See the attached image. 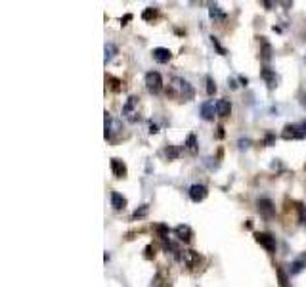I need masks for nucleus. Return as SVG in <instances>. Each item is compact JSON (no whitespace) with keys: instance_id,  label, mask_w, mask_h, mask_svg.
<instances>
[{"instance_id":"f257e3e1","label":"nucleus","mask_w":306,"mask_h":287,"mask_svg":"<svg viewBox=\"0 0 306 287\" xmlns=\"http://www.w3.org/2000/svg\"><path fill=\"white\" fill-rule=\"evenodd\" d=\"M166 94L178 100V102H188V100H192L195 92H193V87L188 80H184L180 77H172L166 85Z\"/></svg>"},{"instance_id":"f03ea898","label":"nucleus","mask_w":306,"mask_h":287,"mask_svg":"<svg viewBox=\"0 0 306 287\" xmlns=\"http://www.w3.org/2000/svg\"><path fill=\"white\" fill-rule=\"evenodd\" d=\"M178 261L182 262L184 268H188L190 272H197V270H201L203 257L197 251H193V249H180Z\"/></svg>"},{"instance_id":"7ed1b4c3","label":"nucleus","mask_w":306,"mask_h":287,"mask_svg":"<svg viewBox=\"0 0 306 287\" xmlns=\"http://www.w3.org/2000/svg\"><path fill=\"white\" fill-rule=\"evenodd\" d=\"M122 115L130 122H138L142 119V102L138 96H130L126 104L122 105Z\"/></svg>"},{"instance_id":"20e7f679","label":"nucleus","mask_w":306,"mask_h":287,"mask_svg":"<svg viewBox=\"0 0 306 287\" xmlns=\"http://www.w3.org/2000/svg\"><path fill=\"white\" fill-rule=\"evenodd\" d=\"M146 88L151 94H159L163 90V78H161V75H159L157 71L146 73Z\"/></svg>"},{"instance_id":"39448f33","label":"nucleus","mask_w":306,"mask_h":287,"mask_svg":"<svg viewBox=\"0 0 306 287\" xmlns=\"http://www.w3.org/2000/svg\"><path fill=\"white\" fill-rule=\"evenodd\" d=\"M306 136L302 125H285V129L281 132L283 140H302Z\"/></svg>"},{"instance_id":"423d86ee","label":"nucleus","mask_w":306,"mask_h":287,"mask_svg":"<svg viewBox=\"0 0 306 287\" xmlns=\"http://www.w3.org/2000/svg\"><path fill=\"white\" fill-rule=\"evenodd\" d=\"M117 132H121V122L119 121H115L111 115L105 111V132H104V136L105 140H115V134Z\"/></svg>"},{"instance_id":"0eeeda50","label":"nucleus","mask_w":306,"mask_h":287,"mask_svg":"<svg viewBox=\"0 0 306 287\" xmlns=\"http://www.w3.org/2000/svg\"><path fill=\"white\" fill-rule=\"evenodd\" d=\"M254 237H256V243L263 245L266 251H270V253L276 251V237H274V235L258 232V234H254Z\"/></svg>"},{"instance_id":"6e6552de","label":"nucleus","mask_w":306,"mask_h":287,"mask_svg":"<svg viewBox=\"0 0 306 287\" xmlns=\"http://www.w3.org/2000/svg\"><path fill=\"white\" fill-rule=\"evenodd\" d=\"M207 195H209V190H207V186H203V184H193L192 188H190V199H192L193 203H199V201H203Z\"/></svg>"},{"instance_id":"1a4fd4ad","label":"nucleus","mask_w":306,"mask_h":287,"mask_svg":"<svg viewBox=\"0 0 306 287\" xmlns=\"http://www.w3.org/2000/svg\"><path fill=\"white\" fill-rule=\"evenodd\" d=\"M174 234L178 235V239H180V241H184V243H190V241H192L193 232H192V228H190V226L180 224V226H176Z\"/></svg>"},{"instance_id":"9d476101","label":"nucleus","mask_w":306,"mask_h":287,"mask_svg":"<svg viewBox=\"0 0 306 287\" xmlns=\"http://www.w3.org/2000/svg\"><path fill=\"white\" fill-rule=\"evenodd\" d=\"M151 54H153V60L159 61V63H166V61L172 58L170 50H168V48H161V46H159V48H153Z\"/></svg>"},{"instance_id":"9b49d317","label":"nucleus","mask_w":306,"mask_h":287,"mask_svg":"<svg viewBox=\"0 0 306 287\" xmlns=\"http://www.w3.org/2000/svg\"><path fill=\"white\" fill-rule=\"evenodd\" d=\"M214 111H216V104L214 102H205L201 105V117L205 121H212L214 119Z\"/></svg>"},{"instance_id":"f8f14e48","label":"nucleus","mask_w":306,"mask_h":287,"mask_svg":"<svg viewBox=\"0 0 306 287\" xmlns=\"http://www.w3.org/2000/svg\"><path fill=\"white\" fill-rule=\"evenodd\" d=\"M111 171L117 178H124L126 176V165L122 163L121 159H111Z\"/></svg>"},{"instance_id":"ddd939ff","label":"nucleus","mask_w":306,"mask_h":287,"mask_svg":"<svg viewBox=\"0 0 306 287\" xmlns=\"http://www.w3.org/2000/svg\"><path fill=\"white\" fill-rule=\"evenodd\" d=\"M209 14H210V19L214 21V23H222L224 19H226V14L220 10V6H216V4H212L209 8Z\"/></svg>"},{"instance_id":"4468645a","label":"nucleus","mask_w":306,"mask_h":287,"mask_svg":"<svg viewBox=\"0 0 306 287\" xmlns=\"http://www.w3.org/2000/svg\"><path fill=\"white\" fill-rule=\"evenodd\" d=\"M111 207L115 211H121L126 207V199L122 197L121 193H117V191H111Z\"/></svg>"},{"instance_id":"2eb2a0df","label":"nucleus","mask_w":306,"mask_h":287,"mask_svg":"<svg viewBox=\"0 0 306 287\" xmlns=\"http://www.w3.org/2000/svg\"><path fill=\"white\" fill-rule=\"evenodd\" d=\"M258 211H260V213H263L266 218H270L276 209H274V205H272L270 199H260V201H258Z\"/></svg>"},{"instance_id":"dca6fc26","label":"nucleus","mask_w":306,"mask_h":287,"mask_svg":"<svg viewBox=\"0 0 306 287\" xmlns=\"http://www.w3.org/2000/svg\"><path fill=\"white\" fill-rule=\"evenodd\" d=\"M260 75H263V78L266 80V85H268L270 88H274L276 85H278V77H276V73H274L270 67H264Z\"/></svg>"},{"instance_id":"f3484780","label":"nucleus","mask_w":306,"mask_h":287,"mask_svg":"<svg viewBox=\"0 0 306 287\" xmlns=\"http://www.w3.org/2000/svg\"><path fill=\"white\" fill-rule=\"evenodd\" d=\"M230 111H232V105H230L228 100H218L216 102V115L218 117H228Z\"/></svg>"},{"instance_id":"a211bd4d","label":"nucleus","mask_w":306,"mask_h":287,"mask_svg":"<svg viewBox=\"0 0 306 287\" xmlns=\"http://www.w3.org/2000/svg\"><path fill=\"white\" fill-rule=\"evenodd\" d=\"M304 266H306V255H302L300 259H297V261L291 264V274H293V276H295V274H300Z\"/></svg>"},{"instance_id":"6ab92c4d","label":"nucleus","mask_w":306,"mask_h":287,"mask_svg":"<svg viewBox=\"0 0 306 287\" xmlns=\"http://www.w3.org/2000/svg\"><path fill=\"white\" fill-rule=\"evenodd\" d=\"M186 149H188L192 155L197 153V138H195V134H190V136L186 138Z\"/></svg>"},{"instance_id":"aec40b11","label":"nucleus","mask_w":306,"mask_h":287,"mask_svg":"<svg viewBox=\"0 0 306 287\" xmlns=\"http://www.w3.org/2000/svg\"><path fill=\"white\" fill-rule=\"evenodd\" d=\"M276 274H278V281H280V287H289L287 274L283 272V268H281V266H276Z\"/></svg>"},{"instance_id":"412c9836","label":"nucleus","mask_w":306,"mask_h":287,"mask_svg":"<svg viewBox=\"0 0 306 287\" xmlns=\"http://www.w3.org/2000/svg\"><path fill=\"white\" fill-rule=\"evenodd\" d=\"M115 54H117V46H115V44H111V43H107L105 44V63H107V61L111 60V58H113Z\"/></svg>"},{"instance_id":"4be33fe9","label":"nucleus","mask_w":306,"mask_h":287,"mask_svg":"<svg viewBox=\"0 0 306 287\" xmlns=\"http://www.w3.org/2000/svg\"><path fill=\"white\" fill-rule=\"evenodd\" d=\"M149 213V207L148 205H142L140 209H136L134 213H132V220H138V218H144L146 215Z\"/></svg>"},{"instance_id":"5701e85b","label":"nucleus","mask_w":306,"mask_h":287,"mask_svg":"<svg viewBox=\"0 0 306 287\" xmlns=\"http://www.w3.org/2000/svg\"><path fill=\"white\" fill-rule=\"evenodd\" d=\"M157 18V10L155 8H146L144 10V14H142V19L144 21H151V19Z\"/></svg>"},{"instance_id":"b1692460","label":"nucleus","mask_w":306,"mask_h":287,"mask_svg":"<svg viewBox=\"0 0 306 287\" xmlns=\"http://www.w3.org/2000/svg\"><path fill=\"white\" fill-rule=\"evenodd\" d=\"M260 44H263V52H260V54H263V60L268 61V60H270V56H272V46H270L268 43H266L264 38L260 40Z\"/></svg>"},{"instance_id":"393cba45","label":"nucleus","mask_w":306,"mask_h":287,"mask_svg":"<svg viewBox=\"0 0 306 287\" xmlns=\"http://www.w3.org/2000/svg\"><path fill=\"white\" fill-rule=\"evenodd\" d=\"M178 153H180V151H178L174 146H166V148H165V157H166V159H176V157H178Z\"/></svg>"},{"instance_id":"a878e982","label":"nucleus","mask_w":306,"mask_h":287,"mask_svg":"<svg viewBox=\"0 0 306 287\" xmlns=\"http://www.w3.org/2000/svg\"><path fill=\"white\" fill-rule=\"evenodd\" d=\"M107 83H111V90H115V92H119L121 90V80L119 78H113V77H107Z\"/></svg>"},{"instance_id":"bb28decb","label":"nucleus","mask_w":306,"mask_h":287,"mask_svg":"<svg viewBox=\"0 0 306 287\" xmlns=\"http://www.w3.org/2000/svg\"><path fill=\"white\" fill-rule=\"evenodd\" d=\"M207 92H209V96H212L216 92V83H214L210 77H207Z\"/></svg>"},{"instance_id":"cd10ccee","label":"nucleus","mask_w":306,"mask_h":287,"mask_svg":"<svg viewBox=\"0 0 306 287\" xmlns=\"http://www.w3.org/2000/svg\"><path fill=\"white\" fill-rule=\"evenodd\" d=\"M210 38H212V44H214V46L218 48V52H220V54H226V50H224V48L220 46V43H218V40H216V38H214V36H210Z\"/></svg>"},{"instance_id":"c85d7f7f","label":"nucleus","mask_w":306,"mask_h":287,"mask_svg":"<svg viewBox=\"0 0 306 287\" xmlns=\"http://www.w3.org/2000/svg\"><path fill=\"white\" fill-rule=\"evenodd\" d=\"M149 132H151V134H157L159 132V127L155 122H149Z\"/></svg>"},{"instance_id":"c756f323","label":"nucleus","mask_w":306,"mask_h":287,"mask_svg":"<svg viewBox=\"0 0 306 287\" xmlns=\"http://www.w3.org/2000/svg\"><path fill=\"white\" fill-rule=\"evenodd\" d=\"M151 251H153V247L149 245V247H146V259H151L153 255H151Z\"/></svg>"},{"instance_id":"7c9ffc66","label":"nucleus","mask_w":306,"mask_h":287,"mask_svg":"<svg viewBox=\"0 0 306 287\" xmlns=\"http://www.w3.org/2000/svg\"><path fill=\"white\" fill-rule=\"evenodd\" d=\"M132 19V16L130 14H126V16H124V19H122V25H126V21H130Z\"/></svg>"},{"instance_id":"2f4dec72","label":"nucleus","mask_w":306,"mask_h":287,"mask_svg":"<svg viewBox=\"0 0 306 287\" xmlns=\"http://www.w3.org/2000/svg\"><path fill=\"white\" fill-rule=\"evenodd\" d=\"M239 144H241V148H247V144H249V140H241Z\"/></svg>"},{"instance_id":"473e14b6","label":"nucleus","mask_w":306,"mask_h":287,"mask_svg":"<svg viewBox=\"0 0 306 287\" xmlns=\"http://www.w3.org/2000/svg\"><path fill=\"white\" fill-rule=\"evenodd\" d=\"M222 136H224V129H222V127H218V138H222Z\"/></svg>"},{"instance_id":"72a5a7b5","label":"nucleus","mask_w":306,"mask_h":287,"mask_svg":"<svg viewBox=\"0 0 306 287\" xmlns=\"http://www.w3.org/2000/svg\"><path fill=\"white\" fill-rule=\"evenodd\" d=\"M272 140H274V136H272V134H268V136H266V144H270Z\"/></svg>"},{"instance_id":"f704fd0d","label":"nucleus","mask_w":306,"mask_h":287,"mask_svg":"<svg viewBox=\"0 0 306 287\" xmlns=\"http://www.w3.org/2000/svg\"><path fill=\"white\" fill-rule=\"evenodd\" d=\"M300 125H302V129H304V132H306V121H304V122H300Z\"/></svg>"},{"instance_id":"c9c22d12","label":"nucleus","mask_w":306,"mask_h":287,"mask_svg":"<svg viewBox=\"0 0 306 287\" xmlns=\"http://www.w3.org/2000/svg\"><path fill=\"white\" fill-rule=\"evenodd\" d=\"M304 169H306V167H304Z\"/></svg>"}]
</instances>
